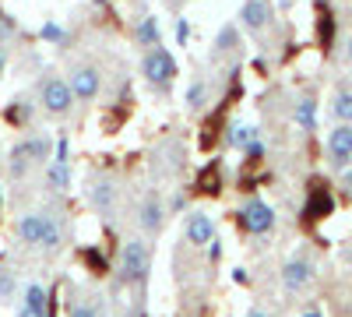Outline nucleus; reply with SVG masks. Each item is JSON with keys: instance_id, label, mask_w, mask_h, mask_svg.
Here are the masks:
<instances>
[{"instance_id": "1", "label": "nucleus", "mask_w": 352, "mask_h": 317, "mask_svg": "<svg viewBox=\"0 0 352 317\" xmlns=\"http://www.w3.org/2000/svg\"><path fill=\"white\" fill-rule=\"evenodd\" d=\"M116 272H120L127 282H141L152 272V243H148V237L138 233V237L124 240L120 254H116Z\"/></svg>"}, {"instance_id": "2", "label": "nucleus", "mask_w": 352, "mask_h": 317, "mask_svg": "<svg viewBox=\"0 0 352 317\" xmlns=\"http://www.w3.org/2000/svg\"><path fill=\"white\" fill-rule=\"evenodd\" d=\"M36 99H39V109L46 113V117H67L71 106H74L71 85H67V78H60V74H46V78L39 81Z\"/></svg>"}, {"instance_id": "3", "label": "nucleus", "mask_w": 352, "mask_h": 317, "mask_svg": "<svg viewBox=\"0 0 352 317\" xmlns=\"http://www.w3.org/2000/svg\"><path fill=\"white\" fill-rule=\"evenodd\" d=\"M141 74L152 89L166 92L169 85L176 81V56L166 50V46H155V50H144L141 53Z\"/></svg>"}, {"instance_id": "4", "label": "nucleus", "mask_w": 352, "mask_h": 317, "mask_svg": "<svg viewBox=\"0 0 352 317\" xmlns=\"http://www.w3.org/2000/svg\"><path fill=\"white\" fill-rule=\"evenodd\" d=\"M67 85H71L74 102H92L102 92V71L96 64H74L67 71Z\"/></svg>"}, {"instance_id": "5", "label": "nucleus", "mask_w": 352, "mask_h": 317, "mask_svg": "<svg viewBox=\"0 0 352 317\" xmlns=\"http://www.w3.org/2000/svg\"><path fill=\"white\" fill-rule=\"evenodd\" d=\"M240 226H243V233H250V237H268L275 229V208L268 205V201H261V197H250L247 205L240 208Z\"/></svg>"}, {"instance_id": "6", "label": "nucleus", "mask_w": 352, "mask_h": 317, "mask_svg": "<svg viewBox=\"0 0 352 317\" xmlns=\"http://www.w3.org/2000/svg\"><path fill=\"white\" fill-rule=\"evenodd\" d=\"M324 152H328V162L331 169H349L352 166V124H335L324 138Z\"/></svg>"}, {"instance_id": "7", "label": "nucleus", "mask_w": 352, "mask_h": 317, "mask_svg": "<svg viewBox=\"0 0 352 317\" xmlns=\"http://www.w3.org/2000/svg\"><path fill=\"white\" fill-rule=\"evenodd\" d=\"M166 215H169V208H166V201L159 197V194H148L138 205V215H134V222H138V229H141V237H159L162 233V226H166Z\"/></svg>"}, {"instance_id": "8", "label": "nucleus", "mask_w": 352, "mask_h": 317, "mask_svg": "<svg viewBox=\"0 0 352 317\" xmlns=\"http://www.w3.org/2000/svg\"><path fill=\"white\" fill-rule=\"evenodd\" d=\"M310 282H314V261L310 257L296 254V257H289V261L282 265V289L285 293H303Z\"/></svg>"}, {"instance_id": "9", "label": "nucleus", "mask_w": 352, "mask_h": 317, "mask_svg": "<svg viewBox=\"0 0 352 317\" xmlns=\"http://www.w3.org/2000/svg\"><path fill=\"white\" fill-rule=\"evenodd\" d=\"M88 205H92L99 215H113L116 205H120V187H116L113 177H96L92 187H88Z\"/></svg>"}, {"instance_id": "10", "label": "nucleus", "mask_w": 352, "mask_h": 317, "mask_svg": "<svg viewBox=\"0 0 352 317\" xmlns=\"http://www.w3.org/2000/svg\"><path fill=\"white\" fill-rule=\"evenodd\" d=\"M184 237L190 247H208L215 240V222L208 212H187L184 215Z\"/></svg>"}, {"instance_id": "11", "label": "nucleus", "mask_w": 352, "mask_h": 317, "mask_svg": "<svg viewBox=\"0 0 352 317\" xmlns=\"http://www.w3.org/2000/svg\"><path fill=\"white\" fill-rule=\"evenodd\" d=\"M236 18H240V25L247 28V32H264V28L272 25V18H275L272 0H243Z\"/></svg>"}, {"instance_id": "12", "label": "nucleus", "mask_w": 352, "mask_h": 317, "mask_svg": "<svg viewBox=\"0 0 352 317\" xmlns=\"http://www.w3.org/2000/svg\"><path fill=\"white\" fill-rule=\"evenodd\" d=\"M46 219L50 212H25L14 219V233L25 247H43V233H46Z\"/></svg>"}, {"instance_id": "13", "label": "nucleus", "mask_w": 352, "mask_h": 317, "mask_svg": "<svg viewBox=\"0 0 352 317\" xmlns=\"http://www.w3.org/2000/svg\"><path fill=\"white\" fill-rule=\"evenodd\" d=\"M131 39H134V46L141 53L144 50H155V46H162V28H159V21L152 14H141L134 21V28H131Z\"/></svg>"}, {"instance_id": "14", "label": "nucleus", "mask_w": 352, "mask_h": 317, "mask_svg": "<svg viewBox=\"0 0 352 317\" xmlns=\"http://www.w3.org/2000/svg\"><path fill=\"white\" fill-rule=\"evenodd\" d=\"M14 317H46V289L39 282L25 285V296H21V307Z\"/></svg>"}, {"instance_id": "15", "label": "nucleus", "mask_w": 352, "mask_h": 317, "mask_svg": "<svg viewBox=\"0 0 352 317\" xmlns=\"http://www.w3.org/2000/svg\"><path fill=\"white\" fill-rule=\"evenodd\" d=\"M28 159H32V166H50V155H53V141L43 138V134H32V138H25L21 141Z\"/></svg>"}, {"instance_id": "16", "label": "nucleus", "mask_w": 352, "mask_h": 317, "mask_svg": "<svg viewBox=\"0 0 352 317\" xmlns=\"http://www.w3.org/2000/svg\"><path fill=\"white\" fill-rule=\"evenodd\" d=\"M236 46H240V25H222L215 32L212 53L215 56H229V53H236Z\"/></svg>"}, {"instance_id": "17", "label": "nucleus", "mask_w": 352, "mask_h": 317, "mask_svg": "<svg viewBox=\"0 0 352 317\" xmlns=\"http://www.w3.org/2000/svg\"><path fill=\"white\" fill-rule=\"evenodd\" d=\"M292 120H296L303 131H314L317 127V99L314 96H300L296 106H292Z\"/></svg>"}, {"instance_id": "18", "label": "nucleus", "mask_w": 352, "mask_h": 317, "mask_svg": "<svg viewBox=\"0 0 352 317\" xmlns=\"http://www.w3.org/2000/svg\"><path fill=\"white\" fill-rule=\"evenodd\" d=\"M331 117H335V124H352V89H349V85L335 89V96H331Z\"/></svg>"}, {"instance_id": "19", "label": "nucleus", "mask_w": 352, "mask_h": 317, "mask_svg": "<svg viewBox=\"0 0 352 317\" xmlns=\"http://www.w3.org/2000/svg\"><path fill=\"white\" fill-rule=\"evenodd\" d=\"M46 187H50V190H56V194H64V190L71 187V166L53 159V162L46 166Z\"/></svg>"}, {"instance_id": "20", "label": "nucleus", "mask_w": 352, "mask_h": 317, "mask_svg": "<svg viewBox=\"0 0 352 317\" xmlns=\"http://www.w3.org/2000/svg\"><path fill=\"white\" fill-rule=\"evenodd\" d=\"M254 141H261V131H257L254 124H232V131H229V145H232V149L247 152Z\"/></svg>"}, {"instance_id": "21", "label": "nucleus", "mask_w": 352, "mask_h": 317, "mask_svg": "<svg viewBox=\"0 0 352 317\" xmlns=\"http://www.w3.org/2000/svg\"><path fill=\"white\" fill-rule=\"evenodd\" d=\"M184 102H187V109H190V113H201L204 106H208V81H204V78H194V81L187 85Z\"/></svg>"}, {"instance_id": "22", "label": "nucleus", "mask_w": 352, "mask_h": 317, "mask_svg": "<svg viewBox=\"0 0 352 317\" xmlns=\"http://www.w3.org/2000/svg\"><path fill=\"white\" fill-rule=\"evenodd\" d=\"M28 169H32V159H28L25 145L18 141V145L11 149V155H8V173H11V180H21V177H28Z\"/></svg>"}, {"instance_id": "23", "label": "nucleus", "mask_w": 352, "mask_h": 317, "mask_svg": "<svg viewBox=\"0 0 352 317\" xmlns=\"http://www.w3.org/2000/svg\"><path fill=\"white\" fill-rule=\"evenodd\" d=\"M18 296V275L11 268H0V307Z\"/></svg>"}, {"instance_id": "24", "label": "nucleus", "mask_w": 352, "mask_h": 317, "mask_svg": "<svg viewBox=\"0 0 352 317\" xmlns=\"http://www.w3.org/2000/svg\"><path fill=\"white\" fill-rule=\"evenodd\" d=\"M67 317H99V307L92 300H74L71 310H67Z\"/></svg>"}, {"instance_id": "25", "label": "nucleus", "mask_w": 352, "mask_h": 317, "mask_svg": "<svg viewBox=\"0 0 352 317\" xmlns=\"http://www.w3.org/2000/svg\"><path fill=\"white\" fill-rule=\"evenodd\" d=\"M43 39H50V43H60V39H64L60 25H56V21H46V25H43Z\"/></svg>"}, {"instance_id": "26", "label": "nucleus", "mask_w": 352, "mask_h": 317, "mask_svg": "<svg viewBox=\"0 0 352 317\" xmlns=\"http://www.w3.org/2000/svg\"><path fill=\"white\" fill-rule=\"evenodd\" d=\"M8 36H14V21H11V14H0V43Z\"/></svg>"}, {"instance_id": "27", "label": "nucleus", "mask_w": 352, "mask_h": 317, "mask_svg": "<svg viewBox=\"0 0 352 317\" xmlns=\"http://www.w3.org/2000/svg\"><path fill=\"white\" fill-rule=\"evenodd\" d=\"M243 155H247V159H261V155H264V145H261V141H254V145H250Z\"/></svg>"}, {"instance_id": "28", "label": "nucleus", "mask_w": 352, "mask_h": 317, "mask_svg": "<svg viewBox=\"0 0 352 317\" xmlns=\"http://www.w3.org/2000/svg\"><path fill=\"white\" fill-rule=\"evenodd\" d=\"M342 187H345V194H352V166L342 169Z\"/></svg>"}, {"instance_id": "29", "label": "nucleus", "mask_w": 352, "mask_h": 317, "mask_svg": "<svg viewBox=\"0 0 352 317\" xmlns=\"http://www.w3.org/2000/svg\"><path fill=\"white\" fill-rule=\"evenodd\" d=\"M342 56H345V64L352 67V36H349V39L342 43Z\"/></svg>"}, {"instance_id": "30", "label": "nucleus", "mask_w": 352, "mask_h": 317, "mask_svg": "<svg viewBox=\"0 0 352 317\" xmlns=\"http://www.w3.org/2000/svg\"><path fill=\"white\" fill-rule=\"evenodd\" d=\"M184 205H187V201H184V194H176V197L169 201V208H173V212H184Z\"/></svg>"}, {"instance_id": "31", "label": "nucleus", "mask_w": 352, "mask_h": 317, "mask_svg": "<svg viewBox=\"0 0 352 317\" xmlns=\"http://www.w3.org/2000/svg\"><path fill=\"white\" fill-rule=\"evenodd\" d=\"M208 257H212V261H219V257H222V247H219V243H215V240H212V243H208Z\"/></svg>"}, {"instance_id": "32", "label": "nucleus", "mask_w": 352, "mask_h": 317, "mask_svg": "<svg viewBox=\"0 0 352 317\" xmlns=\"http://www.w3.org/2000/svg\"><path fill=\"white\" fill-rule=\"evenodd\" d=\"M247 317H272L268 310H261V307H254V310H247Z\"/></svg>"}, {"instance_id": "33", "label": "nucleus", "mask_w": 352, "mask_h": 317, "mask_svg": "<svg viewBox=\"0 0 352 317\" xmlns=\"http://www.w3.org/2000/svg\"><path fill=\"white\" fill-rule=\"evenodd\" d=\"M300 317H324V314H320V310H303Z\"/></svg>"}, {"instance_id": "34", "label": "nucleus", "mask_w": 352, "mask_h": 317, "mask_svg": "<svg viewBox=\"0 0 352 317\" xmlns=\"http://www.w3.org/2000/svg\"><path fill=\"white\" fill-rule=\"evenodd\" d=\"M314 4H317V8H328V4H331V0H314Z\"/></svg>"}, {"instance_id": "35", "label": "nucleus", "mask_w": 352, "mask_h": 317, "mask_svg": "<svg viewBox=\"0 0 352 317\" xmlns=\"http://www.w3.org/2000/svg\"><path fill=\"white\" fill-rule=\"evenodd\" d=\"M0 74H4V53H0Z\"/></svg>"}, {"instance_id": "36", "label": "nucleus", "mask_w": 352, "mask_h": 317, "mask_svg": "<svg viewBox=\"0 0 352 317\" xmlns=\"http://www.w3.org/2000/svg\"><path fill=\"white\" fill-rule=\"evenodd\" d=\"M0 169H4V152H0Z\"/></svg>"}, {"instance_id": "37", "label": "nucleus", "mask_w": 352, "mask_h": 317, "mask_svg": "<svg viewBox=\"0 0 352 317\" xmlns=\"http://www.w3.org/2000/svg\"><path fill=\"white\" fill-rule=\"evenodd\" d=\"M96 4H102V0H96Z\"/></svg>"}]
</instances>
